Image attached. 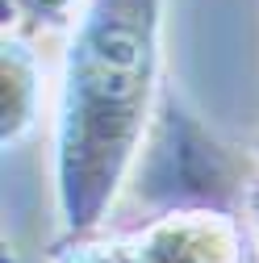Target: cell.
<instances>
[{
  "label": "cell",
  "mask_w": 259,
  "mask_h": 263,
  "mask_svg": "<svg viewBox=\"0 0 259 263\" xmlns=\"http://www.w3.org/2000/svg\"><path fill=\"white\" fill-rule=\"evenodd\" d=\"M88 5L92 0H5V29L34 42L46 34H71Z\"/></svg>",
  "instance_id": "4"
},
{
  "label": "cell",
  "mask_w": 259,
  "mask_h": 263,
  "mask_svg": "<svg viewBox=\"0 0 259 263\" xmlns=\"http://www.w3.org/2000/svg\"><path fill=\"white\" fill-rule=\"evenodd\" d=\"M163 84V0H92L50 96V192L63 238L96 234L138 172Z\"/></svg>",
  "instance_id": "1"
},
{
  "label": "cell",
  "mask_w": 259,
  "mask_h": 263,
  "mask_svg": "<svg viewBox=\"0 0 259 263\" xmlns=\"http://www.w3.org/2000/svg\"><path fill=\"white\" fill-rule=\"evenodd\" d=\"M46 109V63L38 42L5 29L0 34V146L13 151L34 129Z\"/></svg>",
  "instance_id": "3"
},
{
  "label": "cell",
  "mask_w": 259,
  "mask_h": 263,
  "mask_svg": "<svg viewBox=\"0 0 259 263\" xmlns=\"http://www.w3.org/2000/svg\"><path fill=\"white\" fill-rule=\"evenodd\" d=\"M238 221L247 230L251 255L259 259V172H251L247 184H243V192H238Z\"/></svg>",
  "instance_id": "5"
},
{
  "label": "cell",
  "mask_w": 259,
  "mask_h": 263,
  "mask_svg": "<svg viewBox=\"0 0 259 263\" xmlns=\"http://www.w3.org/2000/svg\"><path fill=\"white\" fill-rule=\"evenodd\" d=\"M255 155H259V142H255Z\"/></svg>",
  "instance_id": "6"
},
{
  "label": "cell",
  "mask_w": 259,
  "mask_h": 263,
  "mask_svg": "<svg viewBox=\"0 0 259 263\" xmlns=\"http://www.w3.org/2000/svg\"><path fill=\"white\" fill-rule=\"evenodd\" d=\"M50 263H251V242L238 213L184 205L155 213L134 230L63 238Z\"/></svg>",
  "instance_id": "2"
}]
</instances>
